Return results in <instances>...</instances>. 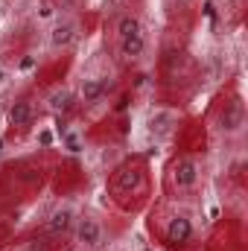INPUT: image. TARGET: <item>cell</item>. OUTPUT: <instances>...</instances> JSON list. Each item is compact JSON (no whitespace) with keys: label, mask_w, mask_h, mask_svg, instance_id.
<instances>
[{"label":"cell","mask_w":248,"mask_h":251,"mask_svg":"<svg viewBox=\"0 0 248 251\" xmlns=\"http://www.w3.org/2000/svg\"><path fill=\"white\" fill-rule=\"evenodd\" d=\"M79 38V21L70 15H56L47 29V47L50 50H67Z\"/></svg>","instance_id":"cell-1"},{"label":"cell","mask_w":248,"mask_h":251,"mask_svg":"<svg viewBox=\"0 0 248 251\" xmlns=\"http://www.w3.org/2000/svg\"><path fill=\"white\" fill-rule=\"evenodd\" d=\"M73 237H76L79 249H85V251L105 249V228H102L99 219H94V216H76Z\"/></svg>","instance_id":"cell-2"},{"label":"cell","mask_w":248,"mask_h":251,"mask_svg":"<svg viewBox=\"0 0 248 251\" xmlns=\"http://www.w3.org/2000/svg\"><path fill=\"white\" fill-rule=\"evenodd\" d=\"M149 134L152 137H158V140H167L173 131H175V126H178V111H173V108H158V111H152L149 114Z\"/></svg>","instance_id":"cell-3"},{"label":"cell","mask_w":248,"mask_h":251,"mask_svg":"<svg viewBox=\"0 0 248 251\" xmlns=\"http://www.w3.org/2000/svg\"><path fill=\"white\" fill-rule=\"evenodd\" d=\"M190 240H193V222H190V216L175 213V216L170 219V225H167V243H170L173 249H181Z\"/></svg>","instance_id":"cell-4"},{"label":"cell","mask_w":248,"mask_h":251,"mask_svg":"<svg viewBox=\"0 0 248 251\" xmlns=\"http://www.w3.org/2000/svg\"><path fill=\"white\" fill-rule=\"evenodd\" d=\"M73 225H76V210H73L70 204H59V207L50 213V219H47V231H50L53 237H64V234H70Z\"/></svg>","instance_id":"cell-5"},{"label":"cell","mask_w":248,"mask_h":251,"mask_svg":"<svg viewBox=\"0 0 248 251\" xmlns=\"http://www.w3.org/2000/svg\"><path fill=\"white\" fill-rule=\"evenodd\" d=\"M198 181V164L193 158H181L173 167V187L175 190H193Z\"/></svg>","instance_id":"cell-6"},{"label":"cell","mask_w":248,"mask_h":251,"mask_svg":"<svg viewBox=\"0 0 248 251\" xmlns=\"http://www.w3.org/2000/svg\"><path fill=\"white\" fill-rule=\"evenodd\" d=\"M105 91H108L105 79H99V76H85V79L79 82V102L94 105V102H99V100L105 97Z\"/></svg>","instance_id":"cell-7"},{"label":"cell","mask_w":248,"mask_h":251,"mask_svg":"<svg viewBox=\"0 0 248 251\" xmlns=\"http://www.w3.org/2000/svg\"><path fill=\"white\" fill-rule=\"evenodd\" d=\"M240 128H243V102H231V105H225V111L219 114V131L237 134Z\"/></svg>","instance_id":"cell-8"},{"label":"cell","mask_w":248,"mask_h":251,"mask_svg":"<svg viewBox=\"0 0 248 251\" xmlns=\"http://www.w3.org/2000/svg\"><path fill=\"white\" fill-rule=\"evenodd\" d=\"M73 102H76V97H73L70 88H53V91L47 94V108H50L53 114H67V111L73 108Z\"/></svg>","instance_id":"cell-9"},{"label":"cell","mask_w":248,"mask_h":251,"mask_svg":"<svg viewBox=\"0 0 248 251\" xmlns=\"http://www.w3.org/2000/svg\"><path fill=\"white\" fill-rule=\"evenodd\" d=\"M120 47V56L125 62H137L143 53H146V35H131V38H120L117 41Z\"/></svg>","instance_id":"cell-10"},{"label":"cell","mask_w":248,"mask_h":251,"mask_svg":"<svg viewBox=\"0 0 248 251\" xmlns=\"http://www.w3.org/2000/svg\"><path fill=\"white\" fill-rule=\"evenodd\" d=\"M131 35H143V24H140L137 15L123 12V15L117 18V41H120V38H131Z\"/></svg>","instance_id":"cell-11"},{"label":"cell","mask_w":248,"mask_h":251,"mask_svg":"<svg viewBox=\"0 0 248 251\" xmlns=\"http://www.w3.org/2000/svg\"><path fill=\"white\" fill-rule=\"evenodd\" d=\"M32 120V105H29V100H15L12 105H9V123L12 126H26Z\"/></svg>","instance_id":"cell-12"},{"label":"cell","mask_w":248,"mask_h":251,"mask_svg":"<svg viewBox=\"0 0 248 251\" xmlns=\"http://www.w3.org/2000/svg\"><path fill=\"white\" fill-rule=\"evenodd\" d=\"M9 79H12V70H9L6 64H0V91L9 85Z\"/></svg>","instance_id":"cell-13"},{"label":"cell","mask_w":248,"mask_h":251,"mask_svg":"<svg viewBox=\"0 0 248 251\" xmlns=\"http://www.w3.org/2000/svg\"><path fill=\"white\" fill-rule=\"evenodd\" d=\"M125 3H128V0H105V9H120Z\"/></svg>","instance_id":"cell-14"},{"label":"cell","mask_w":248,"mask_h":251,"mask_svg":"<svg viewBox=\"0 0 248 251\" xmlns=\"http://www.w3.org/2000/svg\"><path fill=\"white\" fill-rule=\"evenodd\" d=\"M29 251H47L44 246H35V240H32V246H29Z\"/></svg>","instance_id":"cell-15"},{"label":"cell","mask_w":248,"mask_h":251,"mask_svg":"<svg viewBox=\"0 0 248 251\" xmlns=\"http://www.w3.org/2000/svg\"><path fill=\"white\" fill-rule=\"evenodd\" d=\"M173 3H190V0H173Z\"/></svg>","instance_id":"cell-16"},{"label":"cell","mask_w":248,"mask_h":251,"mask_svg":"<svg viewBox=\"0 0 248 251\" xmlns=\"http://www.w3.org/2000/svg\"><path fill=\"white\" fill-rule=\"evenodd\" d=\"M0 251H15V249H0Z\"/></svg>","instance_id":"cell-17"}]
</instances>
